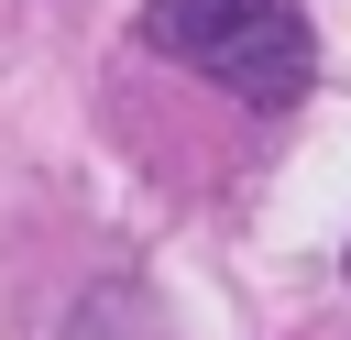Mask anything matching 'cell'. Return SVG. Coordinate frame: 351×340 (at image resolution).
<instances>
[{"label": "cell", "instance_id": "7a4b0ae2", "mask_svg": "<svg viewBox=\"0 0 351 340\" xmlns=\"http://www.w3.org/2000/svg\"><path fill=\"white\" fill-rule=\"evenodd\" d=\"M55 340H165V307H154L143 285H88Z\"/></svg>", "mask_w": 351, "mask_h": 340}, {"label": "cell", "instance_id": "6da1fadb", "mask_svg": "<svg viewBox=\"0 0 351 340\" xmlns=\"http://www.w3.org/2000/svg\"><path fill=\"white\" fill-rule=\"evenodd\" d=\"M143 44L197 66L241 110H296L318 77V33L296 0H143Z\"/></svg>", "mask_w": 351, "mask_h": 340}]
</instances>
